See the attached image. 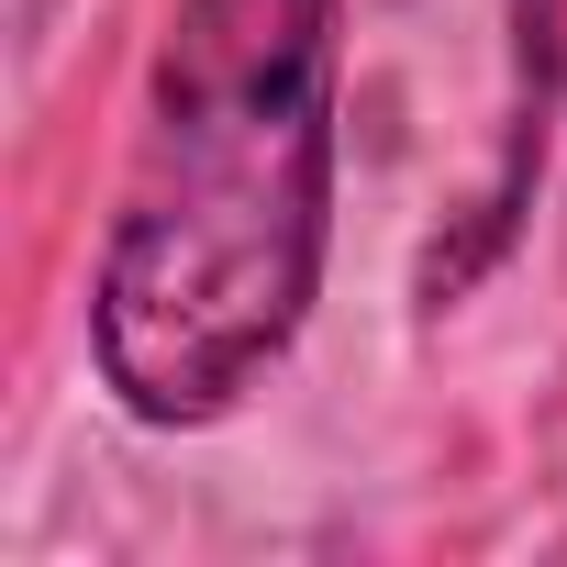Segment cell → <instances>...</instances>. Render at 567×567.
<instances>
[{
	"instance_id": "7a4b0ae2",
	"label": "cell",
	"mask_w": 567,
	"mask_h": 567,
	"mask_svg": "<svg viewBox=\"0 0 567 567\" xmlns=\"http://www.w3.org/2000/svg\"><path fill=\"white\" fill-rule=\"evenodd\" d=\"M567 0H523L512 12V123H501V167H489V189H478V212L423 256V301L445 312L467 278L523 234V200H534V178H545V123H556V68H567Z\"/></svg>"
},
{
	"instance_id": "6da1fadb",
	"label": "cell",
	"mask_w": 567,
	"mask_h": 567,
	"mask_svg": "<svg viewBox=\"0 0 567 567\" xmlns=\"http://www.w3.org/2000/svg\"><path fill=\"white\" fill-rule=\"evenodd\" d=\"M334 234V0H178L101 256L90 346L123 412L223 423L301 346Z\"/></svg>"
}]
</instances>
